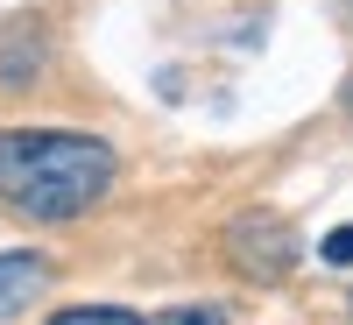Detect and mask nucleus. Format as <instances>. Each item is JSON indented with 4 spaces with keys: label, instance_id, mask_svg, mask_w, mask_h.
I'll list each match as a JSON object with an SVG mask.
<instances>
[{
    "label": "nucleus",
    "instance_id": "nucleus-1",
    "mask_svg": "<svg viewBox=\"0 0 353 325\" xmlns=\"http://www.w3.org/2000/svg\"><path fill=\"white\" fill-rule=\"evenodd\" d=\"M113 184V149L99 135L8 128L0 135V198L21 219H78Z\"/></svg>",
    "mask_w": 353,
    "mask_h": 325
},
{
    "label": "nucleus",
    "instance_id": "nucleus-4",
    "mask_svg": "<svg viewBox=\"0 0 353 325\" xmlns=\"http://www.w3.org/2000/svg\"><path fill=\"white\" fill-rule=\"evenodd\" d=\"M318 255H325L332 269H346V262H353V226H332V233H325V248H318Z\"/></svg>",
    "mask_w": 353,
    "mask_h": 325
},
{
    "label": "nucleus",
    "instance_id": "nucleus-2",
    "mask_svg": "<svg viewBox=\"0 0 353 325\" xmlns=\"http://www.w3.org/2000/svg\"><path fill=\"white\" fill-rule=\"evenodd\" d=\"M43 290H50V262L36 248H8V255H0V318L28 311Z\"/></svg>",
    "mask_w": 353,
    "mask_h": 325
},
{
    "label": "nucleus",
    "instance_id": "nucleus-5",
    "mask_svg": "<svg viewBox=\"0 0 353 325\" xmlns=\"http://www.w3.org/2000/svg\"><path fill=\"white\" fill-rule=\"evenodd\" d=\"M149 325H226V318L205 311V304H191V311H163V318H149Z\"/></svg>",
    "mask_w": 353,
    "mask_h": 325
},
{
    "label": "nucleus",
    "instance_id": "nucleus-3",
    "mask_svg": "<svg viewBox=\"0 0 353 325\" xmlns=\"http://www.w3.org/2000/svg\"><path fill=\"white\" fill-rule=\"evenodd\" d=\"M50 325H141V318L121 311V304H78V311H57Z\"/></svg>",
    "mask_w": 353,
    "mask_h": 325
}]
</instances>
